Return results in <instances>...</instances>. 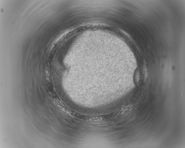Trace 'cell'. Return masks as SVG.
I'll use <instances>...</instances> for the list:
<instances>
[{
    "label": "cell",
    "mask_w": 185,
    "mask_h": 148,
    "mask_svg": "<svg viewBox=\"0 0 185 148\" xmlns=\"http://www.w3.org/2000/svg\"><path fill=\"white\" fill-rule=\"evenodd\" d=\"M126 109V107L125 106H124L107 114L97 116L88 115V121L99 122L111 120L121 115L122 112Z\"/></svg>",
    "instance_id": "obj_1"
}]
</instances>
